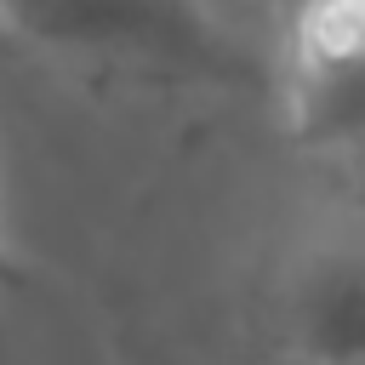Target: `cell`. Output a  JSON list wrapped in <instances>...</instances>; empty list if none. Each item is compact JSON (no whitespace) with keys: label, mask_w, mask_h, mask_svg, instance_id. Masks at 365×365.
I'll use <instances>...</instances> for the list:
<instances>
[{"label":"cell","mask_w":365,"mask_h":365,"mask_svg":"<svg viewBox=\"0 0 365 365\" xmlns=\"http://www.w3.org/2000/svg\"><path fill=\"white\" fill-rule=\"evenodd\" d=\"M0 23L17 40L91 68L171 86H268V57L200 0H0Z\"/></svg>","instance_id":"obj_1"},{"label":"cell","mask_w":365,"mask_h":365,"mask_svg":"<svg viewBox=\"0 0 365 365\" xmlns=\"http://www.w3.org/2000/svg\"><path fill=\"white\" fill-rule=\"evenodd\" d=\"M274 331L291 365H365V217L319 222L279 274Z\"/></svg>","instance_id":"obj_3"},{"label":"cell","mask_w":365,"mask_h":365,"mask_svg":"<svg viewBox=\"0 0 365 365\" xmlns=\"http://www.w3.org/2000/svg\"><path fill=\"white\" fill-rule=\"evenodd\" d=\"M262 91L297 148L365 154V0H291Z\"/></svg>","instance_id":"obj_2"}]
</instances>
